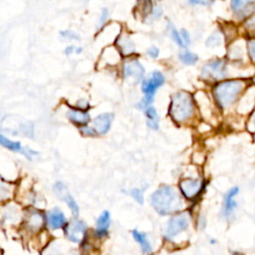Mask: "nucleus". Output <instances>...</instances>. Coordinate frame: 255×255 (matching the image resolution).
Instances as JSON below:
<instances>
[{"mask_svg": "<svg viewBox=\"0 0 255 255\" xmlns=\"http://www.w3.org/2000/svg\"><path fill=\"white\" fill-rule=\"evenodd\" d=\"M150 203L160 215H168L182 207V201L178 193L168 185H162L150 195Z\"/></svg>", "mask_w": 255, "mask_h": 255, "instance_id": "1", "label": "nucleus"}, {"mask_svg": "<svg viewBox=\"0 0 255 255\" xmlns=\"http://www.w3.org/2000/svg\"><path fill=\"white\" fill-rule=\"evenodd\" d=\"M245 84L241 80H228L217 84L213 94L217 103L225 108L230 106L242 92Z\"/></svg>", "mask_w": 255, "mask_h": 255, "instance_id": "2", "label": "nucleus"}, {"mask_svg": "<svg viewBox=\"0 0 255 255\" xmlns=\"http://www.w3.org/2000/svg\"><path fill=\"white\" fill-rule=\"evenodd\" d=\"M170 116L176 122H183L189 119L194 111L193 100L186 92L176 93L170 103Z\"/></svg>", "mask_w": 255, "mask_h": 255, "instance_id": "3", "label": "nucleus"}, {"mask_svg": "<svg viewBox=\"0 0 255 255\" xmlns=\"http://www.w3.org/2000/svg\"><path fill=\"white\" fill-rule=\"evenodd\" d=\"M163 83H164V77L158 71L152 72L149 78L143 80L141 85V91L144 94V98L139 105L140 108H146L152 103L154 93Z\"/></svg>", "mask_w": 255, "mask_h": 255, "instance_id": "4", "label": "nucleus"}, {"mask_svg": "<svg viewBox=\"0 0 255 255\" xmlns=\"http://www.w3.org/2000/svg\"><path fill=\"white\" fill-rule=\"evenodd\" d=\"M226 64L222 60H214L202 68V77L207 80H220L226 76Z\"/></svg>", "mask_w": 255, "mask_h": 255, "instance_id": "5", "label": "nucleus"}, {"mask_svg": "<svg viewBox=\"0 0 255 255\" xmlns=\"http://www.w3.org/2000/svg\"><path fill=\"white\" fill-rule=\"evenodd\" d=\"M87 226L83 221L80 220H73L66 225L65 233L68 239L73 242H81L86 234Z\"/></svg>", "mask_w": 255, "mask_h": 255, "instance_id": "6", "label": "nucleus"}, {"mask_svg": "<svg viewBox=\"0 0 255 255\" xmlns=\"http://www.w3.org/2000/svg\"><path fill=\"white\" fill-rule=\"evenodd\" d=\"M231 9L240 19L249 17L255 9V0H231Z\"/></svg>", "mask_w": 255, "mask_h": 255, "instance_id": "7", "label": "nucleus"}, {"mask_svg": "<svg viewBox=\"0 0 255 255\" xmlns=\"http://www.w3.org/2000/svg\"><path fill=\"white\" fill-rule=\"evenodd\" d=\"M144 75V69L137 60H131L124 65V76L133 83H138Z\"/></svg>", "mask_w": 255, "mask_h": 255, "instance_id": "8", "label": "nucleus"}, {"mask_svg": "<svg viewBox=\"0 0 255 255\" xmlns=\"http://www.w3.org/2000/svg\"><path fill=\"white\" fill-rule=\"evenodd\" d=\"M188 226V218L185 214L175 215L168 221L166 234L169 238H172L185 230Z\"/></svg>", "mask_w": 255, "mask_h": 255, "instance_id": "9", "label": "nucleus"}, {"mask_svg": "<svg viewBox=\"0 0 255 255\" xmlns=\"http://www.w3.org/2000/svg\"><path fill=\"white\" fill-rule=\"evenodd\" d=\"M114 119V115L111 113H104L99 115L93 120V130L96 134H104L107 133L111 128L112 122Z\"/></svg>", "mask_w": 255, "mask_h": 255, "instance_id": "10", "label": "nucleus"}, {"mask_svg": "<svg viewBox=\"0 0 255 255\" xmlns=\"http://www.w3.org/2000/svg\"><path fill=\"white\" fill-rule=\"evenodd\" d=\"M179 187L186 198L192 199L199 193L202 187V182L199 179L185 178L180 181Z\"/></svg>", "mask_w": 255, "mask_h": 255, "instance_id": "11", "label": "nucleus"}, {"mask_svg": "<svg viewBox=\"0 0 255 255\" xmlns=\"http://www.w3.org/2000/svg\"><path fill=\"white\" fill-rule=\"evenodd\" d=\"M47 222L52 229H60L66 225V218L60 209L54 208L47 213Z\"/></svg>", "mask_w": 255, "mask_h": 255, "instance_id": "12", "label": "nucleus"}, {"mask_svg": "<svg viewBox=\"0 0 255 255\" xmlns=\"http://www.w3.org/2000/svg\"><path fill=\"white\" fill-rule=\"evenodd\" d=\"M68 119L77 126H85L90 122V115L88 112L80 109H71L68 111Z\"/></svg>", "mask_w": 255, "mask_h": 255, "instance_id": "13", "label": "nucleus"}, {"mask_svg": "<svg viewBox=\"0 0 255 255\" xmlns=\"http://www.w3.org/2000/svg\"><path fill=\"white\" fill-rule=\"evenodd\" d=\"M117 45H118V48L121 51V53L125 56H128L134 52V44L130 40V38L126 34L121 35L118 38Z\"/></svg>", "mask_w": 255, "mask_h": 255, "instance_id": "14", "label": "nucleus"}, {"mask_svg": "<svg viewBox=\"0 0 255 255\" xmlns=\"http://www.w3.org/2000/svg\"><path fill=\"white\" fill-rule=\"evenodd\" d=\"M239 192V188L238 187H233L231 188L226 196H225V200H224V214L225 216H229L232 211L234 210V208L236 207V202L234 200V197L238 194Z\"/></svg>", "mask_w": 255, "mask_h": 255, "instance_id": "15", "label": "nucleus"}, {"mask_svg": "<svg viewBox=\"0 0 255 255\" xmlns=\"http://www.w3.org/2000/svg\"><path fill=\"white\" fill-rule=\"evenodd\" d=\"M110 222H111V217H110V212L109 211H104L100 217L98 218L97 221V230L96 233L99 237L105 236L108 232L109 226H110Z\"/></svg>", "mask_w": 255, "mask_h": 255, "instance_id": "16", "label": "nucleus"}, {"mask_svg": "<svg viewBox=\"0 0 255 255\" xmlns=\"http://www.w3.org/2000/svg\"><path fill=\"white\" fill-rule=\"evenodd\" d=\"M131 234L134 238V240L140 245L141 247V250L144 252V253H150L151 252V247H150V244L149 242L147 241L146 239V236L144 233H141L137 230H132L131 231Z\"/></svg>", "mask_w": 255, "mask_h": 255, "instance_id": "17", "label": "nucleus"}, {"mask_svg": "<svg viewBox=\"0 0 255 255\" xmlns=\"http://www.w3.org/2000/svg\"><path fill=\"white\" fill-rule=\"evenodd\" d=\"M144 114L147 119V122H146L147 126L152 129H157L158 128V117H157L155 109L152 107H149V108L146 107Z\"/></svg>", "mask_w": 255, "mask_h": 255, "instance_id": "18", "label": "nucleus"}, {"mask_svg": "<svg viewBox=\"0 0 255 255\" xmlns=\"http://www.w3.org/2000/svg\"><path fill=\"white\" fill-rule=\"evenodd\" d=\"M0 144L12 151H19L21 150V143L19 141H13L3 134H0Z\"/></svg>", "mask_w": 255, "mask_h": 255, "instance_id": "19", "label": "nucleus"}, {"mask_svg": "<svg viewBox=\"0 0 255 255\" xmlns=\"http://www.w3.org/2000/svg\"><path fill=\"white\" fill-rule=\"evenodd\" d=\"M179 59L182 63L186 64V65H193L197 62L198 60V57L196 54L192 53V52H189V51H184L182 53L179 54Z\"/></svg>", "mask_w": 255, "mask_h": 255, "instance_id": "20", "label": "nucleus"}, {"mask_svg": "<svg viewBox=\"0 0 255 255\" xmlns=\"http://www.w3.org/2000/svg\"><path fill=\"white\" fill-rule=\"evenodd\" d=\"M64 200L66 201V203L68 204V206L70 207V209L72 210V212L75 214V216H77L78 213H79V206H78L77 202L75 201V199H74L70 194H67V195L64 197Z\"/></svg>", "mask_w": 255, "mask_h": 255, "instance_id": "21", "label": "nucleus"}, {"mask_svg": "<svg viewBox=\"0 0 255 255\" xmlns=\"http://www.w3.org/2000/svg\"><path fill=\"white\" fill-rule=\"evenodd\" d=\"M170 34H171V37H172L173 41H174L178 46H180V47H185V44H184V42H183V40H182V38H181V36H180V33H179L177 30H175L174 28H172L171 31H170Z\"/></svg>", "mask_w": 255, "mask_h": 255, "instance_id": "22", "label": "nucleus"}, {"mask_svg": "<svg viewBox=\"0 0 255 255\" xmlns=\"http://www.w3.org/2000/svg\"><path fill=\"white\" fill-rule=\"evenodd\" d=\"M130 195L133 197V199L139 203V204H142L143 203V193L140 189L138 188H133L130 190Z\"/></svg>", "mask_w": 255, "mask_h": 255, "instance_id": "23", "label": "nucleus"}, {"mask_svg": "<svg viewBox=\"0 0 255 255\" xmlns=\"http://www.w3.org/2000/svg\"><path fill=\"white\" fill-rule=\"evenodd\" d=\"M61 36L65 39H68V40H79V36L73 32V31H69V30H66V31H62L61 32Z\"/></svg>", "mask_w": 255, "mask_h": 255, "instance_id": "24", "label": "nucleus"}, {"mask_svg": "<svg viewBox=\"0 0 255 255\" xmlns=\"http://www.w3.org/2000/svg\"><path fill=\"white\" fill-rule=\"evenodd\" d=\"M248 53L253 62H255V40H250L248 42Z\"/></svg>", "mask_w": 255, "mask_h": 255, "instance_id": "25", "label": "nucleus"}, {"mask_svg": "<svg viewBox=\"0 0 255 255\" xmlns=\"http://www.w3.org/2000/svg\"><path fill=\"white\" fill-rule=\"evenodd\" d=\"M108 15H109L108 10H107V9H104V10L102 11V14H101V17H100L99 27H102V26L106 23V21H107V19H108Z\"/></svg>", "mask_w": 255, "mask_h": 255, "instance_id": "26", "label": "nucleus"}, {"mask_svg": "<svg viewBox=\"0 0 255 255\" xmlns=\"http://www.w3.org/2000/svg\"><path fill=\"white\" fill-rule=\"evenodd\" d=\"M82 52V49L81 48H77V47H74V46H69L66 48L65 50V53L67 55H70L72 53H81Z\"/></svg>", "mask_w": 255, "mask_h": 255, "instance_id": "27", "label": "nucleus"}, {"mask_svg": "<svg viewBox=\"0 0 255 255\" xmlns=\"http://www.w3.org/2000/svg\"><path fill=\"white\" fill-rule=\"evenodd\" d=\"M180 36H181V38H182V40H183L185 46L190 43V37H189V34L187 33V31L182 30V31L180 32Z\"/></svg>", "mask_w": 255, "mask_h": 255, "instance_id": "28", "label": "nucleus"}, {"mask_svg": "<svg viewBox=\"0 0 255 255\" xmlns=\"http://www.w3.org/2000/svg\"><path fill=\"white\" fill-rule=\"evenodd\" d=\"M208 42L211 43V44H210L211 46H217V45L220 44V38H219L218 35L214 34V35H212V36L209 38V41H208Z\"/></svg>", "mask_w": 255, "mask_h": 255, "instance_id": "29", "label": "nucleus"}, {"mask_svg": "<svg viewBox=\"0 0 255 255\" xmlns=\"http://www.w3.org/2000/svg\"><path fill=\"white\" fill-rule=\"evenodd\" d=\"M158 53H159V51H158V49H157L156 47H150V48L148 49V51H147V54H148L151 58H157Z\"/></svg>", "mask_w": 255, "mask_h": 255, "instance_id": "30", "label": "nucleus"}, {"mask_svg": "<svg viewBox=\"0 0 255 255\" xmlns=\"http://www.w3.org/2000/svg\"><path fill=\"white\" fill-rule=\"evenodd\" d=\"M191 3H194V4H200V5H208V4H211L213 1L215 0H189Z\"/></svg>", "mask_w": 255, "mask_h": 255, "instance_id": "31", "label": "nucleus"}, {"mask_svg": "<svg viewBox=\"0 0 255 255\" xmlns=\"http://www.w3.org/2000/svg\"><path fill=\"white\" fill-rule=\"evenodd\" d=\"M254 125H255V119H254Z\"/></svg>", "mask_w": 255, "mask_h": 255, "instance_id": "32", "label": "nucleus"}]
</instances>
